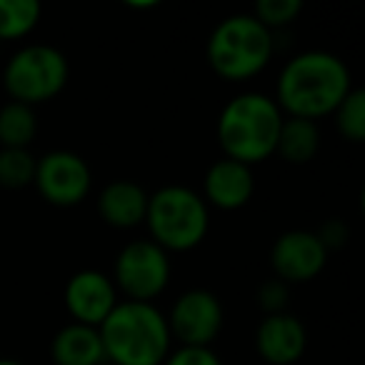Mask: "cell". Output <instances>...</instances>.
Instances as JSON below:
<instances>
[{
	"label": "cell",
	"mask_w": 365,
	"mask_h": 365,
	"mask_svg": "<svg viewBox=\"0 0 365 365\" xmlns=\"http://www.w3.org/2000/svg\"><path fill=\"white\" fill-rule=\"evenodd\" d=\"M350 91L353 78L343 58L330 51H305L280 68L273 101L285 118L318 123L320 118L333 115Z\"/></svg>",
	"instance_id": "cell-1"
},
{
	"label": "cell",
	"mask_w": 365,
	"mask_h": 365,
	"mask_svg": "<svg viewBox=\"0 0 365 365\" xmlns=\"http://www.w3.org/2000/svg\"><path fill=\"white\" fill-rule=\"evenodd\" d=\"M285 115L273 96L245 91L230 98L215 123V138L223 158L253 168L275 155Z\"/></svg>",
	"instance_id": "cell-2"
},
{
	"label": "cell",
	"mask_w": 365,
	"mask_h": 365,
	"mask_svg": "<svg viewBox=\"0 0 365 365\" xmlns=\"http://www.w3.org/2000/svg\"><path fill=\"white\" fill-rule=\"evenodd\" d=\"M98 333L110 365H163L173 350L165 313L155 303L120 300Z\"/></svg>",
	"instance_id": "cell-3"
},
{
	"label": "cell",
	"mask_w": 365,
	"mask_h": 365,
	"mask_svg": "<svg viewBox=\"0 0 365 365\" xmlns=\"http://www.w3.org/2000/svg\"><path fill=\"white\" fill-rule=\"evenodd\" d=\"M275 38L253 13H235L213 28L205 43L208 66L228 83H245L260 76L273 61Z\"/></svg>",
	"instance_id": "cell-4"
},
{
	"label": "cell",
	"mask_w": 365,
	"mask_h": 365,
	"mask_svg": "<svg viewBox=\"0 0 365 365\" xmlns=\"http://www.w3.org/2000/svg\"><path fill=\"white\" fill-rule=\"evenodd\" d=\"M145 225L165 253H188L208 238L210 208L198 190L170 182L150 193Z\"/></svg>",
	"instance_id": "cell-5"
},
{
	"label": "cell",
	"mask_w": 365,
	"mask_h": 365,
	"mask_svg": "<svg viewBox=\"0 0 365 365\" xmlns=\"http://www.w3.org/2000/svg\"><path fill=\"white\" fill-rule=\"evenodd\" d=\"M71 81L68 56L48 43H31L13 53L3 68V88L11 101L23 106H43L66 91Z\"/></svg>",
	"instance_id": "cell-6"
},
{
	"label": "cell",
	"mask_w": 365,
	"mask_h": 365,
	"mask_svg": "<svg viewBox=\"0 0 365 365\" xmlns=\"http://www.w3.org/2000/svg\"><path fill=\"white\" fill-rule=\"evenodd\" d=\"M170 275V253H165L150 238H140L123 245L120 253L115 255L110 278L118 295L123 293L125 300L153 303L158 295L165 293Z\"/></svg>",
	"instance_id": "cell-7"
},
{
	"label": "cell",
	"mask_w": 365,
	"mask_h": 365,
	"mask_svg": "<svg viewBox=\"0 0 365 365\" xmlns=\"http://www.w3.org/2000/svg\"><path fill=\"white\" fill-rule=\"evenodd\" d=\"M33 188L56 208H76L91 195L93 170L83 155L73 150H51L36 163Z\"/></svg>",
	"instance_id": "cell-8"
},
{
	"label": "cell",
	"mask_w": 365,
	"mask_h": 365,
	"mask_svg": "<svg viewBox=\"0 0 365 365\" xmlns=\"http://www.w3.org/2000/svg\"><path fill=\"white\" fill-rule=\"evenodd\" d=\"M170 338L180 345L213 348L225 325V310L220 298L208 288H190L175 298L165 315Z\"/></svg>",
	"instance_id": "cell-9"
},
{
	"label": "cell",
	"mask_w": 365,
	"mask_h": 365,
	"mask_svg": "<svg viewBox=\"0 0 365 365\" xmlns=\"http://www.w3.org/2000/svg\"><path fill=\"white\" fill-rule=\"evenodd\" d=\"M328 255L315 230H285L270 248V268L285 285L310 283L325 270Z\"/></svg>",
	"instance_id": "cell-10"
},
{
	"label": "cell",
	"mask_w": 365,
	"mask_h": 365,
	"mask_svg": "<svg viewBox=\"0 0 365 365\" xmlns=\"http://www.w3.org/2000/svg\"><path fill=\"white\" fill-rule=\"evenodd\" d=\"M63 300H66V310L71 313L73 323L101 328L103 320L120 303V295L108 273L96 268H83L68 278Z\"/></svg>",
	"instance_id": "cell-11"
},
{
	"label": "cell",
	"mask_w": 365,
	"mask_h": 365,
	"mask_svg": "<svg viewBox=\"0 0 365 365\" xmlns=\"http://www.w3.org/2000/svg\"><path fill=\"white\" fill-rule=\"evenodd\" d=\"M255 350L268 365H295L308 350V328L288 310L263 315L255 328Z\"/></svg>",
	"instance_id": "cell-12"
},
{
	"label": "cell",
	"mask_w": 365,
	"mask_h": 365,
	"mask_svg": "<svg viewBox=\"0 0 365 365\" xmlns=\"http://www.w3.org/2000/svg\"><path fill=\"white\" fill-rule=\"evenodd\" d=\"M255 193L253 168L243 165L230 158H220L205 170L203 175V200L208 208L218 210H240L250 203Z\"/></svg>",
	"instance_id": "cell-13"
},
{
	"label": "cell",
	"mask_w": 365,
	"mask_h": 365,
	"mask_svg": "<svg viewBox=\"0 0 365 365\" xmlns=\"http://www.w3.org/2000/svg\"><path fill=\"white\" fill-rule=\"evenodd\" d=\"M148 193L140 182L128 180V178H118L110 180L106 188L98 193L96 210L106 225L115 230H133L138 225L145 223L148 213Z\"/></svg>",
	"instance_id": "cell-14"
},
{
	"label": "cell",
	"mask_w": 365,
	"mask_h": 365,
	"mask_svg": "<svg viewBox=\"0 0 365 365\" xmlns=\"http://www.w3.org/2000/svg\"><path fill=\"white\" fill-rule=\"evenodd\" d=\"M51 358L56 365H106V350L98 328L68 323L53 335Z\"/></svg>",
	"instance_id": "cell-15"
},
{
	"label": "cell",
	"mask_w": 365,
	"mask_h": 365,
	"mask_svg": "<svg viewBox=\"0 0 365 365\" xmlns=\"http://www.w3.org/2000/svg\"><path fill=\"white\" fill-rule=\"evenodd\" d=\"M320 150V130L318 123L303 120V118H285L280 125L275 155H280L290 165H305Z\"/></svg>",
	"instance_id": "cell-16"
},
{
	"label": "cell",
	"mask_w": 365,
	"mask_h": 365,
	"mask_svg": "<svg viewBox=\"0 0 365 365\" xmlns=\"http://www.w3.org/2000/svg\"><path fill=\"white\" fill-rule=\"evenodd\" d=\"M38 135L36 108L8 101L0 106V148H28Z\"/></svg>",
	"instance_id": "cell-17"
},
{
	"label": "cell",
	"mask_w": 365,
	"mask_h": 365,
	"mask_svg": "<svg viewBox=\"0 0 365 365\" xmlns=\"http://www.w3.org/2000/svg\"><path fill=\"white\" fill-rule=\"evenodd\" d=\"M38 0H0V43L28 38L41 23Z\"/></svg>",
	"instance_id": "cell-18"
},
{
	"label": "cell",
	"mask_w": 365,
	"mask_h": 365,
	"mask_svg": "<svg viewBox=\"0 0 365 365\" xmlns=\"http://www.w3.org/2000/svg\"><path fill=\"white\" fill-rule=\"evenodd\" d=\"M38 158L28 148H0V188H31Z\"/></svg>",
	"instance_id": "cell-19"
},
{
	"label": "cell",
	"mask_w": 365,
	"mask_h": 365,
	"mask_svg": "<svg viewBox=\"0 0 365 365\" xmlns=\"http://www.w3.org/2000/svg\"><path fill=\"white\" fill-rule=\"evenodd\" d=\"M333 123L343 140L355 143V145L365 140V93L360 88H353L335 108Z\"/></svg>",
	"instance_id": "cell-20"
},
{
	"label": "cell",
	"mask_w": 365,
	"mask_h": 365,
	"mask_svg": "<svg viewBox=\"0 0 365 365\" xmlns=\"http://www.w3.org/2000/svg\"><path fill=\"white\" fill-rule=\"evenodd\" d=\"M303 13V3L300 0H258L253 8V18L263 23L270 33L288 28L295 23V18Z\"/></svg>",
	"instance_id": "cell-21"
},
{
	"label": "cell",
	"mask_w": 365,
	"mask_h": 365,
	"mask_svg": "<svg viewBox=\"0 0 365 365\" xmlns=\"http://www.w3.org/2000/svg\"><path fill=\"white\" fill-rule=\"evenodd\" d=\"M255 298H258V305L265 315L285 313V310H288L290 285H285L283 280H278V278H270L260 285Z\"/></svg>",
	"instance_id": "cell-22"
},
{
	"label": "cell",
	"mask_w": 365,
	"mask_h": 365,
	"mask_svg": "<svg viewBox=\"0 0 365 365\" xmlns=\"http://www.w3.org/2000/svg\"><path fill=\"white\" fill-rule=\"evenodd\" d=\"M163 365H223L213 348H193V345H178L170 350Z\"/></svg>",
	"instance_id": "cell-23"
},
{
	"label": "cell",
	"mask_w": 365,
	"mask_h": 365,
	"mask_svg": "<svg viewBox=\"0 0 365 365\" xmlns=\"http://www.w3.org/2000/svg\"><path fill=\"white\" fill-rule=\"evenodd\" d=\"M315 235H318V240L323 243V248L330 253V250H340L345 243H348L350 228L340 218H330V220H325L318 230H315Z\"/></svg>",
	"instance_id": "cell-24"
},
{
	"label": "cell",
	"mask_w": 365,
	"mask_h": 365,
	"mask_svg": "<svg viewBox=\"0 0 365 365\" xmlns=\"http://www.w3.org/2000/svg\"><path fill=\"white\" fill-rule=\"evenodd\" d=\"M160 3L158 0H128L125 8H133V11H150V8H158Z\"/></svg>",
	"instance_id": "cell-25"
},
{
	"label": "cell",
	"mask_w": 365,
	"mask_h": 365,
	"mask_svg": "<svg viewBox=\"0 0 365 365\" xmlns=\"http://www.w3.org/2000/svg\"><path fill=\"white\" fill-rule=\"evenodd\" d=\"M0 365H23V363L16 358H0Z\"/></svg>",
	"instance_id": "cell-26"
}]
</instances>
